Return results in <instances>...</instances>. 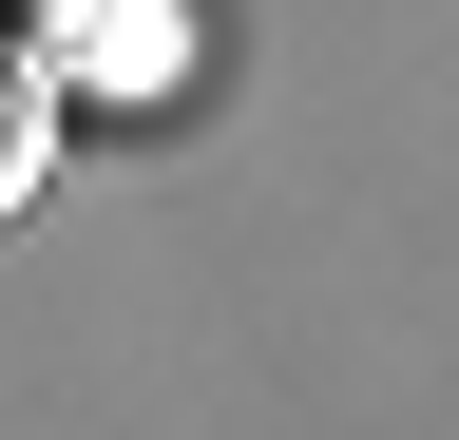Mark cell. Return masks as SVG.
<instances>
[{"mask_svg":"<svg viewBox=\"0 0 459 440\" xmlns=\"http://www.w3.org/2000/svg\"><path fill=\"white\" fill-rule=\"evenodd\" d=\"M57 20H77V77L96 96H153L172 77V20H153V0H57Z\"/></svg>","mask_w":459,"mask_h":440,"instance_id":"7a4b0ae2","label":"cell"},{"mask_svg":"<svg viewBox=\"0 0 459 440\" xmlns=\"http://www.w3.org/2000/svg\"><path fill=\"white\" fill-rule=\"evenodd\" d=\"M39 192H57V58H20V39H0V230H20Z\"/></svg>","mask_w":459,"mask_h":440,"instance_id":"6da1fadb","label":"cell"},{"mask_svg":"<svg viewBox=\"0 0 459 440\" xmlns=\"http://www.w3.org/2000/svg\"><path fill=\"white\" fill-rule=\"evenodd\" d=\"M0 20H57V0H0Z\"/></svg>","mask_w":459,"mask_h":440,"instance_id":"3957f363","label":"cell"}]
</instances>
